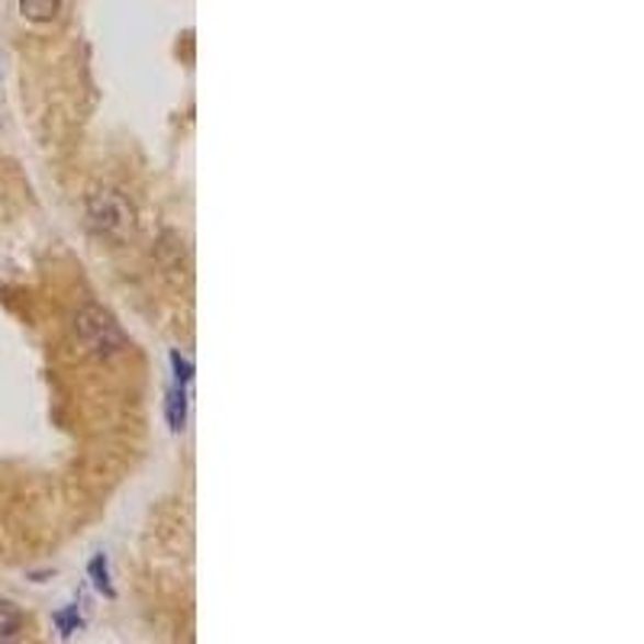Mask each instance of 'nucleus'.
<instances>
[{"label":"nucleus","instance_id":"nucleus-1","mask_svg":"<svg viewBox=\"0 0 644 644\" xmlns=\"http://www.w3.org/2000/svg\"><path fill=\"white\" fill-rule=\"evenodd\" d=\"M75 342L81 346V351H88L94 358H110L126 348V332L120 329V323L106 309L88 303L75 316Z\"/></svg>","mask_w":644,"mask_h":644},{"label":"nucleus","instance_id":"nucleus-2","mask_svg":"<svg viewBox=\"0 0 644 644\" xmlns=\"http://www.w3.org/2000/svg\"><path fill=\"white\" fill-rule=\"evenodd\" d=\"M88 219L100 236L123 239L133 229V206L116 191H98L88 203Z\"/></svg>","mask_w":644,"mask_h":644},{"label":"nucleus","instance_id":"nucleus-3","mask_svg":"<svg viewBox=\"0 0 644 644\" xmlns=\"http://www.w3.org/2000/svg\"><path fill=\"white\" fill-rule=\"evenodd\" d=\"M23 629H26V615H23L10 599H0V642L20 639Z\"/></svg>","mask_w":644,"mask_h":644},{"label":"nucleus","instance_id":"nucleus-4","mask_svg":"<svg viewBox=\"0 0 644 644\" xmlns=\"http://www.w3.org/2000/svg\"><path fill=\"white\" fill-rule=\"evenodd\" d=\"M58 7H61V0H20L23 16L33 20V23H49V20H55Z\"/></svg>","mask_w":644,"mask_h":644}]
</instances>
